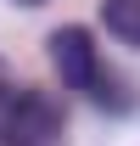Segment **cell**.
Returning a JSON list of instances; mask_svg holds the SVG:
<instances>
[{"label": "cell", "instance_id": "cell-1", "mask_svg": "<svg viewBox=\"0 0 140 146\" xmlns=\"http://www.w3.org/2000/svg\"><path fill=\"white\" fill-rule=\"evenodd\" d=\"M45 45H51V68L62 73V84H67V90L95 96V101H106L112 112L129 107V96H118V90H112V79L101 73V51H95L90 28H56Z\"/></svg>", "mask_w": 140, "mask_h": 146}, {"label": "cell", "instance_id": "cell-2", "mask_svg": "<svg viewBox=\"0 0 140 146\" xmlns=\"http://www.w3.org/2000/svg\"><path fill=\"white\" fill-rule=\"evenodd\" d=\"M62 107L34 84H11V96L0 101V141L6 146H56L62 141Z\"/></svg>", "mask_w": 140, "mask_h": 146}, {"label": "cell", "instance_id": "cell-3", "mask_svg": "<svg viewBox=\"0 0 140 146\" xmlns=\"http://www.w3.org/2000/svg\"><path fill=\"white\" fill-rule=\"evenodd\" d=\"M101 23L112 39L140 45V0H101Z\"/></svg>", "mask_w": 140, "mask_h": 146}, {"label": "cell", "instance_id": "cell-4", "mask_svg": "<svg viewBox=\"0 0 140 146\" xmlns=\"http://www.w3.org/2000/svg\"><path fill=\"white\" fill-rule=\"evenodd\" d=\"M11 96V68H6V56H0V101Z\"/></svg>", "mask_w": 140, "mask_h": 146}, {"label": "cell", "instance_id": "cell-5", "mask_svg": "<svg viewBox=\"0 0 140 146\" xmlns=\"http://www.w3.org/2000/svg\"><path fill=\"white\" fill-rule=\"evenodd\" d=\"M17 6H45V0H17Z\"/></svg>", "mask_w": 140, "mask_h": 146}]
</instances>
